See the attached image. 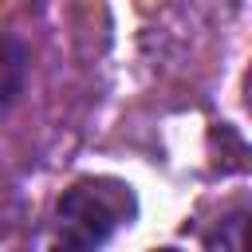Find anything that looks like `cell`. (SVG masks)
<instances>
[{"label":"cell","mask_w":252,"mask_h":252,"mask_svg":"<svg viewBox=\"0 0 252 252\" xmlns=\"http://www.w3.org/2000/svg\"><path fill=\"white\" fill-rule=\"evenodd\" d=\"M134 217V193L122 181H79L59 197V236L71 248H98Z\"/></svg>","instance_id":"1"},{"label":"cell","mask_w":252,"mask_h":252,"mask_svg":"<svg viewBox=\"0 0 252 252\" xmlns=\"http://www.w3.org/2000/svg\"><path fill=\"white\" fill-rule=\"evenodd\" d=\"M28 67H32V51L24 47V39L0 35V114L24 94V87H28Z\"/></svg>","instance_id":"2"}]
</instances>
